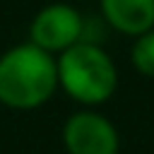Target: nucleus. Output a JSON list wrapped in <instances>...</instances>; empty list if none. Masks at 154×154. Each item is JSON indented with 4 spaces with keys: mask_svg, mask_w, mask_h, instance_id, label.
Segmentation results:
<instances>
[{
    "mask_svg": "<svg viewBox=\"0 0 154 154\" xmlns=\"http://www.w3.org/2000/svg\"><path fill=\"white\" fill-rule=\"evenodd\" d=\"M99 14L123 36H140L154 29V0H99Z\"/></svg>",
    "mask_w": 154,
    "mask_h": 154,
    "instance_id": "nucleus-5",
    "label": "nucleus"
},
{
    "mask_svg": "<svg viewBox=\"0 0 154 154\" xmlns=\"http://www.w3.org/2000/svg\"><path fill=\"white\" fill-rule=\"evenodd\" d=\"M58 87L79 106H101L118 89V67L103 43L77 41L58 55Z\"/></svg>",
    "mask_w": 154,
    "mask_h": 154,
    "instance_id": "nucleus-2",
    "label": "nucleus"
},
{
    "mask_svg": "<svg viewBox=\"0 0 154 154\" xmlns=\"http://www.w3.org/2000/svg\"><path fill=\"white\" fill-rule=\"evenodd\" d=\"M63 144L67 154H118L120 135L108 116L84 106L65 118Z\"/></svg>",
    "mask_w": 154,
    "mask_h": 154,
    "instance_id": "nucleus-3",
    "label": "nucleus"
},
{
    "mask_svg": "<svg viewBox=\"0 0 154 154\" xmlns=\"http://www.w3.org/2000/svg\"><path fill=\"white\" fill-rule=\"evenodd\" d=\"M130 63L140 75L154 77V29H149V31L132 38Z\"/></svg>",
    "mask_w": 154,
    "mask_h": 154,
    "instance_id": "nucleus-6",
    "label": "nucleus"
},
{
    "mask_svg": "<svg viewBox=\"0 0 154 154\" xmlns=\"http://www.w3.org/2000/svg\"><path fill=\"white\" fill-rule=\"evenodd\" d=\"M84 14L70 2H48L43 5L29 24V41L38 48L60 55L65 48L82 41Z\"/></svg>",
    "mask_w": 154,
    "mask_h": 154,
    "instance_id": "nucleus-4",
    "label": "nucleus"
},
{
    "mask_svg": "<svg viewBox=\"0 0 154 154\" xmlns=\"http://www.w3.org/2000/svg\"><path fill=\"white\" fill-rule=\"evenodd\" d=\"M58 55L31 41L0 53V103L10 111H36L58 91Z\"/></svg>",
    "mask_w": 154,
    "mask_h": 154,
    "instance_id": "nucleus-1",
    "label": "nucleus"
}]
</instances>
